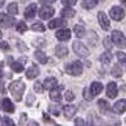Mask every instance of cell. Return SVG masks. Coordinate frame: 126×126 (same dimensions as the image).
Returning <instances> with one entry per match:
<instances>
[{
  "instance_id": "1",
  "label": "cell",
  "mask_w": 126,
  "mask_h": 126,
  "mask_svg": "<svg viewBox=\"0 0 126 126\" xmlns=\"http://www.w3.org/2000/svg\"><path fill=\"white\" fill-rule=\"evenodd\" d=\"M9 90L10 92H12V94L14 96L15 101H22V96H23V93L25 91V85L22 82V81H14L10 83V86H9Z\"/></svg>"
},
{
  "instance_id": "2",
  "label": "cell",
  "mask_w": 126,
  "mask_h": 126,
  "mask_svg": "<svg viewBox=\"0 0 126 126\" xmlns=\"http://www.w3.org/2000/svg\"><path fill=\"white\" fill-rule=\"evenodd\" d=\"M64 69H66V72L68 73V75H72V76H79L83 72L82 63L78 62V61L73 62V63H69V64H66Z\"/></svg>"
},
{
  "instance_id": "3",
  "label": "cell",
  "mask_w": 126,
  "mask_h": 126,
  "mask_svg": "<svg viewBox=\"0 0 126 126\" xmlns=\"http://www.w3.org/2000/svg\"><path fill=\"white\" fill-rule=\"evenodd\" d=\"M111 39L115 44H116V47L119 48H125L126 47V39H125V35L121 33L120 30H113L112 34H111Z\"/></svg>"
},
{
  "instance_id": "4",
  "label": "cell",
  "mask_w": 126,
  "mask_h": 126,
  "mask_svg": "<svg viewBox=\"0 0 126 126\" xmlns=\"http://www.w3.org/2000/svg\"><path fill=\"white\" fill-rule=\"evenodd\" d=\"M73 50H75V53L79 57H87L90 54V50L87 49V47L81 43V42H73Z\"/></svg>"
},
{
  "instance_id": "5",
  "label": "cell",
  "mask_w": 126,
  "mask_h": 126,
  "mask_svg": "<svg viewBox=\"0 0 126 126\" xmlns=\"http://www.w3.org/2000/svg\"><path fill=\"white\" fill-rule=\"evenodd\" d=\"M124 15H125V13H124V9L121 6H113L110 10V16L113 20H117V22H119V20H122Z\"/></svg>"
},
{
  "instance_id": "6",
  "label": "cell",
  "mask_w": 126,
  "mask_h": 126,
  "mask_svg": "<svg viewBox=\"0 0 126 126\" xmlns=\"http://www.w3.org/2000/svg\"><path fill=\"white\" fill-rule=\"evenodd\" d=\"M97 18H98V23H100L101 28H102L103 30H109V29H110V20H109V18L106 16V14H105L103 12H98Z\"/></svg>"
},
{
  "instance_id": "7",
  "label": "cell",
  "mask_w": 126,
  "mask_h": 126,
  "mask_svg": "<svg viewBox=\"0 0 126 126\" xmlns=\"http://www.w3.org/2000/svg\"><path fill=\"white\" fill-rule=\"evenodd\" d=\"M15 23V19L13 16H9L5 14H0V25L4 28H10Z\"/></svg>"
},
{
  "instance_id": "8",
  "label": "cell",
  "mask_w": 126,
  "mask_h": 126,
  "mask_svg": "<svg viewBox=\"0 0 126 126\" xmlns=\"http://www.w3.org/2000/svg\"><path fill=\"white\" fill-rule=\"evenodd\" d=\"M63 90V87L62 86H59V87H53L50 90V93H49V96H50V100L52 101H56V102H59L61 100H62V96H61V91Z\"/></svg>"
},
{
  "instance_id": "9",
  "label": "cell",
  "mask_w": 126,
  "mask_h": 126,
  "mask_svg": "<svg viewBox=\"0 0 126 126\" xmlns=\"http://www.w3.org/2000/svg\"><path fill=\"white\" fill-rule=\"evenodd\" d=\"M106 94L109 98H115L117 96V86L115 82H110L106 88Z\"/></svg>"
},
{
  "instance_id": "10",
  "label": "cell",
  "mask_w": 126,
  "mask_h": 126,
  "mask_svg": "<svg viewBox=\"0 0 126 126\" xmlns=\"http://www.w3.org/2000/svg\"><path fill=\"white\" fill-rule=\"evenodd\" d=\"M53 14H54V9L52 6H43L39 12V16L42 19H49Z\"/></svg>"
},
{
  "instance_id": "11",
  "label": "cell",
  "mask_w": 126,
  "mask_h": 126,
  "mask_svg": "<svg viewBox=\"0 0 126 126\" xmlns=\"http://www.w3.org/2000/svg\"><path fill=\"white\" fill-rule=\"evenodd\" d=\"M56 38L58 40H62V42H64V40H68L71 38V30L64 28V29H61L58 30L57 33H56Z\"/></svg>"
},
{
  "instance_id": "12",
  "label": "cell",
  "mask_w": 126,
  "mask_h": 126,
  "mask_svg": "<svg viewBox=\"0 0 126 126\" xmlns=\"http://www.w3.org/2000/svg\"><path fill=\"white\" fill-rule=\"evenodd\" d=\"M87 126H101L102 125V121L101 119L94 113H90L88 117H87Z\"/></svg>"
},
{
  "instance_id": "13",
  "label": "cell",
  "mask_w": 126,
  "mask_h": 126,
  "mask_svg": "<svg viewBox=\"0 0 126 126\" xmlns=\"http://www.w3.org/2000/svg\"><path fill=\"white\" fill-rule=\"evenodd\" d=\"M35 13H37V5L30 4L24 10V16H25V19H33L35 16Z\"/></svg>"
},
{
  "instance_id": "14",
  "label": "cell",
  "mask_w": 126,
  "mask_h": 126,
  "mask_svg": "<svg viewBox=\"0 0 126 126\" xmlns=\"http://www.w3.org/2000/svg\"><path fill=\"white\" fill-rule=\"evenodd\" d=\"M125 110H126V101L125 100H119L113 105V111L119 115H122L125 112Z\"/></svg>"
},
{
  "instance_id": "15",
  "label": "cell",
  "mask_w": 126,
  "mask_h": 126,
  "mask_svg": "<svg viewBox=\"0 0 126 126\" xmlns=\"http://www.w3.org/2000/svg\"><path fill=\"white\" fill-rule=\"evenodd\" d=\"M77 111V107L73 106V105H67V106L63 107V113H64V116L67 119H72V116L76 113Z\"/></svg>"
},
{
  "instance_id": "16",
  "label": "cell",
  "mask_w": 126,
  "mask_h": 126,
  "mask_svg": "<svg viewBox=\"0 0 126 126\" xmlns=\"http://www.w3.org/2000/svg\"><path fill=\"white\" fill-rule=\"evenodd\" d=\"M67 25V22L64 19H54V20H50L48 27L49 29H56V28H59V27H66Z\"/></svg>"
},
{
  "instance_id": "17",
  "label": "cell",
  "mask_w": 126,
  "mask_h": 126,
  "mask_svg": "<svg viewBox=\"0 0 126 126\" xmlns=\"http://www.w3.org/2000/svg\"><path fill=\"white\" fill-rule=\"evenodd\" d=\"M54 52H56V56H57L58 58H63V57H66V56L68 54V48H67L66 46L58 44V46L56 47Z\"/></svg>"
},
{
  "instance_id": "18",
  "label": "cell",
  "mask_w": 126,
  "mask_h": 126,
  "mask_svg": "<svg viewBox=\"0 0 126 126\" xmlns=\"http://www.w3.org/2000/svg\"><path fill=\"white\" fill-rule=\"evenodd\" d=\"M25 76H27V78H29V79H33V78L38 77V76H39V68H38L37 66H32V67L25 72Z\"/></svg>"
},
{
  "instance_id": "19",
  "label": "cell",
  "mask_w": 126,
  "mask_h": 126,
  "mask_svg": "<svg viewBox=\"0 0 126 126\" xmlns=\"http://www.w3.org/2000/svg\"><path fill=\"white\" fill-rule=\"evenodd\" d=\"M56 86H57V79L54 77H48L43 82V88H46V90H52Z\"/></svg>"
},
{
  "instance_id": "20",
  "label": "cell",
  "mask_w": 126,
  "mask_h": 126,
  "mask_svg": "<svg viewBox=\"0 0 126 126\" xmlns=\"http://www.w3.org/2000/svg\"><path fill=\"white\" fill-rule=\"evenodd\" d=\"M1 109L5 112H14V105L9 98H4L1 102Z\"/></svg>"
},
{
  "instance_id": "21",
  "label": "cell",
  "mask_w": 126,
  "mask_h": 126,
  "mask_svg": "<svg viewBox=\"0 0 126 126\" xmlns=\"http://www.w3.org/2000/svg\"><path fill=\"white\" fill-rule=\"evenodd\" d=\"M102 88H103V86L101 85L100 82H92L90 92H91L92 96H96V94H98V93L102 92Z\"/></svg>"
},
{
  "instance_id": "22",
  "label": "cell",
  "mask_w": 126,
  "mask_h": 126,
  "mask_svg": "<svg viewBox=\"0 0 126 126\" xmlns=\"http://www.w3.org/2000/svg\"><path fill=\"white\" fill-rule=\"evenodd\" d=\"M61 15L64 16V18H73V16L76 15V10L72 9V8H69V6H67V8H64V9H62Z\"/></svg>"
},
{
  "instance_id": "23",
  "label": "cell",
  "mask_w": 126,
  "mask_h": 126,
  "mask_svg": "<svg viewBox=\"0 0 126 126\" xmlns=\"http://www.w3.org/2000/svg\"><path fill=\"white\" fill-rule=\"evenodd\" d=\"M34 57H35V59H38V61H39V63H42V64H46V63L48 62L47 56H46L42 50H35Z\"/></svg>"
},
{
  "instance_id": "24",
  "label": "cell",
  "mask_w": 126,
  "mask_h": 126,
  "mask_svg": "<svg viewBox=\"0 0 126 126\" xmlns=\"http://www.w3.org/2000/svg\"><path fill=\"white\" fill-rule=\"evenodd\" d=\"M97 105H98V109H100V111H101L102 113H106V112L110 111V105L105 101V100H98Z\"/></svg>"
},
{
  "instance_id": "25",
  "label": "cell",
  "mask_w": 126,
  "mask_h": 126,
  "mask_svg": "<svg viewBox=\"0 0 126 126\" xmlns=\"http://www.w3.org/2000/svg\"><path fill=\"white\" fill-rule=\"evenodd\" d=\"M111 59H112V56H111L110 52H105V53H102L101 57H100V61H101L102 64H109L111 62Z\"/></svg>"
},
{
  "instance_id": "26",
  "label": "cell",
  "mask_w": 126,
  "mask_h": 126,
  "mask_svg": "<svg viewBox=\"0 0 126 126\" xmlns=\"http://www.w3.org/2000/svg\"><path fill=\"white\" fill-rule=\"evenodd\" d=\"M97 5V0H82V6L85 9H92Z\"/></svg>"
},
{
  "instance_id": "27",
  "label": "cell",
  "mask_w": 126,
  "mask_h": 126,
  "mask_svg": "<svg viewBox=\"0 0 126 126\" xmlns=\"http://www.w3.org/2000/svg\"><path fill=\"white\" fill-rule=\"evenodd\" d=\"M73 32H75V34H76L77 38H82L83 35H85V28H83L82 25H79V24L75 25V28H73Z\"/></svg>"
},
{
  "instance_id": "28",
  "label": "cell",
  "mask_w": 126,
  "mask_h": 126,
  "mask_svg": "<svg viewBox=\"0 0 126 126\" xmlns=\"http://www.w3.org/2000/svg\"><path fill=\"white\" fill-rule=\"evenodd\" d=\"M111 75L116 78H120L122 76V69L120 66H113V68L111 69Z\"/></svg>"
},
{
  "instance_id": "29",
  "label": "cell",
  "mask_w": 126,
  "mask_h": 126,
  "mask_svg": "<svg viewBox=\"0 0 126 126\" xmlns=\"http://www.w3.org/2000/svg\"><path fill=\"white\" fill-rule=\"evenodd\" d=\"M12 69L16 73H20V72L24 71V67H23L22 63H19V62H12Z\"/></svg>"
},
{
  "instance_id": "30",
  "label": "cell",
  "mask_w": 126,
  "mask_h": 126,
  "mask_svg": "<svg viewBox=\"0 0 126 126\" xmlns=\"http://www.w3.org/2000/svg\"><path fill=\"white\" fill-rule=\"evenodd\" d=\"M8 13L9 14H13V15H16L18 14V5L15 3H10L8 5Z\"/></svg>"
},
{
  "instance_id": "31",
  "label": "cell",
  "mask_w": 126,
  "mask_h": 126,
  "mask_svg": "<svg viewBox=\"0 0 126 126\" xmlns=\"http://www.w3.org/2000/svg\"><path fill=\"white\" fill-rule=\"evenodd\" d=\"M32 29H33L34 32H44L46 30V27L42 24L40 22H35L33 25H32Z\"/></svg>"
},
{
  "instance_id": "32",
  "label": "cell",
  "mask_w": 126,
  "mask_h": 126,
  "mask_svg": "<svg viewBox=\"0 0 126 126\" xmlns=\"http://www.w3.org/2000/svg\"><path fill=\"white\" fill-rule=\"evenodd\" d=\"M27 25H25V23L24 22H19L18 23V25H16V30L19 32V33H25L27 32Z\"/></svg>"
},
{
  "instance_id": "33",
  "label": "cell",
  "mask_w": 126,
  "mask_h": 126,
  "mask_svg": "<svg viewBox=\"0 0 126 126\" xmlns=\"http://www.w3.org/2000/svg\"><path fill=\"white\" fill-rule=\"evenodd\" d=\"M1 126H15L14 121L9 117H4L3 121H1Z\"/></svg>"
},
{
  "instance_id": "34",
  "label": "cell",
  "mask_w": 126,
  "mask_h": 126,
  "mask_svg": "<svg viewBox=\"0 0 126 126\" xmlns=\"http://www.w3.org/2000/svg\"><path fill=\"white\" fill-rule=\"evenodd\" d=\"M33 88H34V91H35V92H38V93H42V92L44 91V88H43V85H42L40 82H35Z\"/></svg>"
},
{
  "instance_id": "35",
  "label": "cell",
  "mask_w": 126,
  "mask_h": 126,
  "mask_svg": "<svg viewBox=\"0 0 126 126\" xmlns=\"http://www.w3.org/2000/svg\"><path fill=\"white\" fill-rule=\"evenodd\" d=\"M83 97H85L87 101H92V100H93V96L91 94V92H90L87 88H85V90H83Z\"/></svg>"
},
{
  "instance_id": "36",
  "label": "cell",
  "mask_w": 126,
  "mask_h": 126,
  "mask_svg": "<svg viewBox=\"0 0 126 126\" xmlns=\"http://www.w3.org/2000/svg\"><path fill=\"white\" fill-rule=\"evenodd\" d=\"M49 112L53 113L54 116H58L59 115V106H49Z\"/></svg>"
},
{
  "instance_id": "37",
  "label": "cell",
  "mask_w": 126,
  "mask_h": 126,
  "mask_svg": "<svg viewBox=\"0 0 126 126\" xmlns=\"http://www.w3.org/2000/svg\"><path fill=\"white\" fill-rule=\"evenodd\" d=\"M116 56H117V59L120 61L121 64H125V63H126V57H125V53H122V52H119V53H117Z\"/></svg>"
},
{
  "instance_id": "38",
  "label": "cell",
  "mask_w": 126,
  "mask_h": 126,
  "mask_svg": "<svg viewBox=\"0 0 126 126\" xmlns=\"http://www.w3.org/2000/svg\"><path fill=\"white\" fill-rule=\"evenodd\" d=\"M103 47L106 48L107 50H110V49H111V39H110L109 37H106V38L103 39Z\"/></svg>"
},
{
  "instance_id": "39",
  "label": "cell",
  "mask_w": 126,
  "mask_h": 126,
  "mask_svg": "<svg viewBox=\"0 0 126 126\" xmlns=\"http://www.w3.org/2000/svg\"><path fill=\"white\" fill-rule=\"evenodd\" d=\"M64 97H66V100H67V101H73V100H75V94H73V92H72V91H66Z\"/></svg>"
},
{
  "instance_id": "40",
  "label": "cell",
  "mask_w": 126,
  "mask_h": 126,
  "mask_svg": "<svg viewBox=\"0 0 126 126\" xmlns=\"http://www.w3.org/2000/svg\"><path fill=\"white\" fill-rule=\"evenodd\" d=\"M75 126H86V124H85V121H83V119L78 117V119H76V121H75Z\"/></svg>"
},
{
  "instance_id": "41",
  "label": "cell",
  "mask_w": 126,
  "mask_h": 126,
  "mask_svg": "<svg viewBox=\"0 0 126 126\" xmlns=\"http://www.w3.org/2000/svg\"><path fill=\"white\" fill-rule=\"evenodd\" d=\"M10 47H9V44L6 43V42H0V49L1 50H8Z\"/></svg>"
},
{
  "instance_id": "42",
  "label": "cell",
  "mask_w": 126,
  "mask_h": 126,
  "mask_svg": "<svg viewBox=\"0 0 126 126\" xmlns=\"http://www.w3.org/2000/svg\"><path fill=\"white\" fill-rule=\"evenodd\" d=\"M62 3L64 5H75L77 3V0H62Z\"/></svg>"
},
{
  "instance_id": "43",
  "label": "cell",
  "mask_w": 126,
  "mask_h": 126,
  "mask_svg": "<svg viewBox=\"0 0 126 126\" xmlns=\"http://www.w3.org/2000/svg\"><path fill=\"white\" fill-rule=\"evenodd\" d=\"M56 1V0H39V3H42V4H44L46 6H48L49 4H53Z\"/></svg>"
},
{
  "instance_id": "44",
  "label": "cell",
  "mask_w": 126,
  "mask_h": 126,
  "mask_svg": "<svg viewBox=\"0 0 126 126\" xmlns=\"http://www.w3.org/2000/svg\"><path fill=\"white\" fill-rule=\"evenodd\" d=\"M32 101H33V96H32V94H29V97H28V106H30V105H32Z\"/></svg>"
},
{
  "instance_id": "45",
  "label": "cell",
  "mask_w": 126,
  "mask_h": 126,
  "mask_svg": "<svg viewBox=\"0 0 126 126\" xmlns=\"http://www.w3.org/2000/svg\"><path fill=\"white\" fill-rule=\"evenodd\" d=\"M27 62V57H22V58H20V61H19V63H22V64H23V63H25Z\"/></svg>"
},
{
  "instance_id": "46",
  "label": "cell",
  "mask_w": 126,
  "mask_h": 126,
  "mask_svg": "<svg viewBox=\"0 0 126 126\" xmlns=\"http://www.w3.org/2000/svg\"><path fill=\"white\" fill-rule=\"evenodd\" d=\"M24 120H27V113H22V124L24 122Z\"/></svg>"
},
{
  "instance_id": "47",
  "label": "cell",
  "mask_w": 126,
  "mask_h": 126,
  "mask_svg": "<svg viewBox=\"0 0 126 126\" xmlns=\"http://www.w3.org/2000/svg\"><path fill=\"white\" fill-rule=\"evenodd\" d=\"M0 92H1V93H5V88H4L3 85H0Z\"/></svg>"
},
{
  "instance_id": "48",
  "label": "cell",
  "mask_w": 126,
  "mask_h": 126,
  "mask_svg": "<svg viewBox=\"0 0 126 126\" xmlns=\"http://www.w3.org/2000/svg\"><path fill=\"white\" fill-rule=\"evenodd\" d=\"M29 126H39V125H38V122H34V121H32V122L29 124Z\"/></svg>"
},
{
  "instance_id": "49",
  "label": "cell",
  "mask_w": 126,
  "mask_h": 126,
  "mask_svg": "<svg viewBox=\"0 0 126 126\" xmlns=\"http://www.w3.org/2000/svg\"><path fill=\"white\" fill-rule=\"evenodd\" d=\"M4 3H5V0H0V8L4 5Z\"/></svg>"
},
{
  "instance_id": "50",
  "label": "cell",
  "mask_w": 126,
  "mask_h": 126,
  "mask_svg": "<svg viewBox=\"0 0 126 126\" xmlns=\"http://www.w3.org/2000/svg\"><path fill=\"white\" fill-rule=\"evenodd\" d=\"M3 78V71H0V79Z\"/></svg>"
},
{
  "instance_id": "51",
  "label": "cell",
  "mask_w": 126,
  "mask_h": 126,
  "mask_svg": "<svg viewBox=\"0 0 126 126\" xmlns=\"http://www.w3.org/2000/svg\"><path fill=\"white\" fill-rule=\"evenodd\" d=\"M3 37V33H1V32H0V38H1Z\"/></svg>"
},
{
  "instance_id": "52",
  "label": "cell",
  "mask_w": 126,
  "mask_h": 126,
  "mask_svg": "<svg viewBox=\"0 0 126 126\" xmlns=\"http://www.w3.org/2000/svg\"><path fill=\"white\" fill-rule=\"evenodd\" d=\"M121 3H122V4H125V0H121Z\"/></svg>"
}]
</instances>
